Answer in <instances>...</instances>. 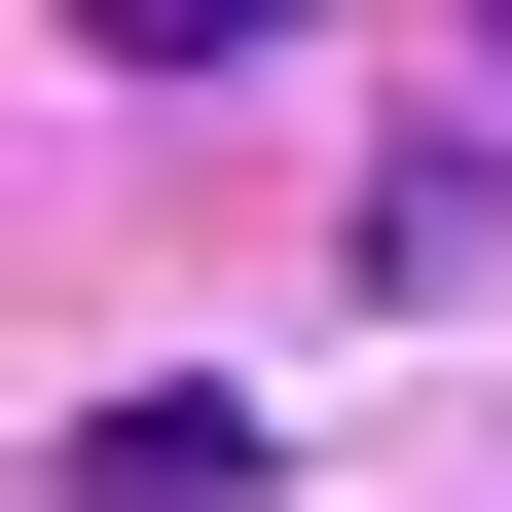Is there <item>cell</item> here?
<instances>
[{
	"label": "cell",
	"mask_w": 512,
	"mask_h": 512,
	"mask_svg": "<svg viewBox=\"0 0 512 512\" xmlns=\"http://www.w3.org/2000/svg\"><path fill=\"white\" fill-rule=\"evenodd\" d=\"M330 256H366V293H476V256H512V147H403V183H366Z\"/></svg>",
	"instance_id": "1"
},
{
	"label": "cell",
	"mask_w": 512,
	"mask_h": 512,
	"mask_svg": "<svg viewBox=\"0 0 512 512\" xmlns=\"http://www.w3.org/2000/svg\"><path fill=\"white\" fill-rule=\"evenodd\" d=\"M74 512H256V403H74Z\"/></svg>",
	"instance_id": "2"
},
{
	"label": "cell",
	"mask_w": 512,
	"mask_h": 512,
	"mask_svg": "<svg viewBox=\"0 0 512 512\" xmlns=\"http://www.w3.org/2000/svg\"><path fill=\"white\" fill-rule=\"evenodd\" d=\"M110 74H256V37H293V0H74Z\"/></svg>",
	"instance_id": "3"
},
{
	"label": "cell",
	"mask_w": 512,
	"mask_h": 512,
	"mask_svg": "<svg viewBox=\"0 0 512 512\" xmlns=\"http://www.w3.org/2000/svg\"><path fill=\"white\" fill-rule=\"evenodd\" d=\"M476 74H512V0H476Z\"/></svg>",
	"instance_id": "4"
}]
</instances>
